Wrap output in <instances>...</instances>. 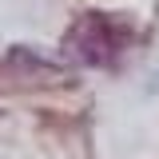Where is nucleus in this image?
I'll list each match as a JSON object with an SVG mask.
<instances>
[{"mask_svg": "<svg viewBox=\"0 0 159 159\" xmlns=\"http://www.w3.org/2000/svg\"><path fill=\"white\" fill-rule=\"evenodd\" d=\"M123 44H127V32L111 16H99V12L80 16L76 28L68 32V48L80 64H111Z\"/></svg>", "mask_w": 159, "mask_h": 159, "instance_id": "obj_1", "label": "nucleus"}]
</instances>
